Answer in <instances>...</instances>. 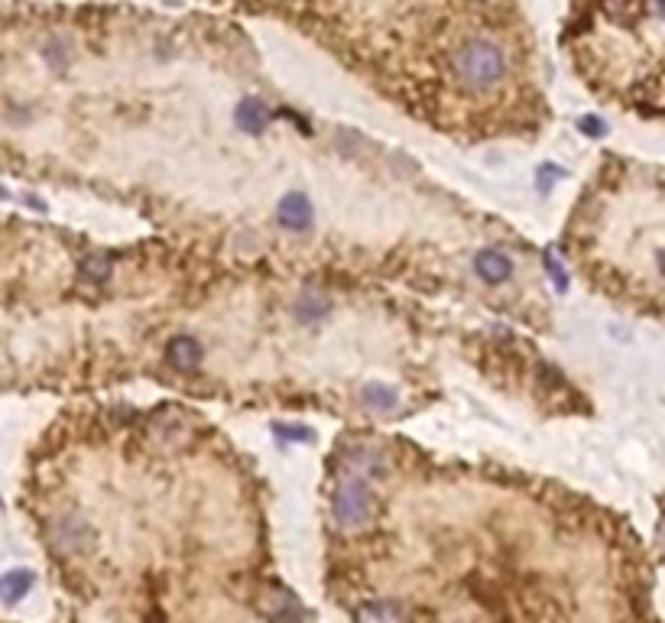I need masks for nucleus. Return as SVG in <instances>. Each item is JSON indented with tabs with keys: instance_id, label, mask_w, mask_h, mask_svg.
Listing matches in <instances>:
<instances>
[{
	"instance_id": "obj_12",
	"label": "nucleus",
	"mask_w": 665,
	"mask_h": 623,
	"mask_svg": "<svg viewBox=\"0 0 665 623\" xmlns=\"http://www.w3.org/2000/svg\"><path fill=\"white\" fill-rule=\"evenodd\" d=\"M357 623H403L399 620V607L393 601H371L357 611Z\"/></svg>"
},
{
	"instance_id": "obj_1",
	"label": "nucleus",
	"mask_w": 665,
	"mask_h": 623,
	"mask_svg": "<svg viewBox=\"0 0 665 623\" xmlns=\"http://www.w3.org/2000/svg\"><path fill=\"white\" fill-rule=\"evenodd\" d=\"M451 72L455 78L465 82L471 91H490V88L504 78L506 56L490 43V39H465L461 46L451 52Z\"/></svg>"
},
{
	"instance_id": "obj_18",
	"label": "nucleus",
	"mask_w": 665,
	"mask_h": 623,
	"mask_svg": "<svg viewBox=\"0 0 665 623\" xmlns=\"http://www.w3.org/2000/svg\"><path fill=\"white\" fill-rule=\"evenodd\" d=\"M581 127H584V133H588V137H600V133H604V121H598V117H584V121H581Z\"/></svg>"
},
{
	"instance_id": "obj_16",
	"label": "nucleus",
	"mask_w": 665,
	"mask_h": 623,
	"mask_svg": "<svg viewBox=\"0 0 665 623\" xmlns=\"http://www.w3.org/2000/svg\"><path fill=\"white\" fill-rule=\"evenodd\" d=\"M545 270L552 273V280H555V286H559V289H568V276H565V270L559 266V260H555V254H552V250L545 254Z\"/></svg>"
},
{
	"instance_id": "obj_8",
	"label": "nucleus",
	"mask_w": 665,
	"mask_h": 623,
	"mask_svg": "<svg viewBox=\"0 0 665 623\" xmlns=\"http://www.w3.org/2000/svg\"><path fill=\"white\" fill-rule=\"evenodd\" d=\"M348 471H354V477H373V474L383 471V458L377 452H371V448H354L351 454H348Z\"/></svg>"
},
{
	"instance_id": "obj_3",
	"label": "nucleus",
	"mask_w": 665,
	"mask_h": 623,
	"mask_svg": "<svg viewBox=\"0 0 665 623\" xmlns=\"http://www.w3.org/2000/svg\"><path fill=\"white\" fill-rule=\"evenodd\" d=\"M263 614L276 623H302L305 611L302 604L293 597V591H286L279 585H270L263 591Z\"/></svg>"
},
{
	"instance_id": "obj_14",
	"label": "nucleus",
	"mask_w": 665,
	"mask_h": 623,
	"mask_svg": "<svg viewBox=\"0 0 665 623\" xmlns=\"http://www.w3.org/2000/svg\"><path fill=\"white\" fill-rule=\"evenodd\" d=\"M82 276L91 280V283H105L111 276V260L107 256H85L82 260Z\"/></svg>"
},
{
	"instance_id": "obj_21",
	"label": "nucleus",
	"mask_w": 665,
	"mask_h": 623,
	"mask_svg": "<svg viewBox=\"0 0 665 623\" xmlns=\"http://www.w3.org/2000/svg\"><path fill=\"white\" fill-rule=\"evenodd\" d=\"M150 623H162V614L156 611V614H150Z\"/></svg>"
},
{
	"instance_id": "obj_20",
	"label": "nucleus",
	"mask_w": 665,
	"mask_h": 623,
	"mask_svg": "<svg viewBox=\"0 0 665 623\" xmlns=\"http://www.w3.org/2000/svg\"><path fill=\"white\" fill-rule=\"evenodd\" d=\"M659 546H662V556H665V503H662V519H659Z\"/></svg>"
},
{
	"instance_id": "obj_4",
	"label": "nucleus",
	"mask_w": 665,
	"mask_h": 623,
	"mask_svg": "<svg viewBox=\"0 0 665 623\" xmlns=\"http://www.w3.org/2000/svg\"><path fill=\"white\" fill-rule=\"evenodd\" d=\"M276 217H279V225L286 227V231H309L312 227V201L305 199L302 192H289L283 201H279V211H276Z\"/></svg>"
},
{
	"instance_id": "obj_2",
	"label": "nucleus",
	"mask_w": 665,
	"mask_h": 623,
	"mask_svg": "<svg viewBox=\"0 0 665 623\" xmlns=\"http://www.w3.org/2000/svg\"><path fill=\"white\" fill-rule=\"evenodd\" d=\"M373 507H377V501H373L371 484L364 481V477H354V474L338 484V491L332 497V513L338 529L367 526L373 519Z\"/></svg>"
},
{
	"instance_id": "obj_15",
	"label": "nucleus",
	"mask_w": 665,
	"mask_h": 623,
	"mask_svg": "<svg viewBox=\"0 0 665 623\" xmlns=\"http://www.w3.org/2000/svg\"><path fill=\"white\" fill-rule=\"evenodd\" d=\"M273 432L283 438V442H309V438H315L312 429H305V425H289V422H276Z\"/></svg>"
},
{
	"instance_id": "obj_13",
	"label": "nucleus",
	"mask_w": 665,
	"mask_h": 623,
	"mask_svg": "<svg viewBox=\"0 0 665 623\" xmlns=\"http://www.w3.org/2000/svg\"><path fill=\"white\" fill-rule=\"evenodd\" d=\"M364 403L371 409H380V413H387V409H396L399 397L393 387H383V383H371V387L364 390Z\"/></svg>"
},
{
	"instance_id": "obj_6",
	"label": "nucleus",
	"mask_w": 665,
	"mask_h": 623,
	"mask_svg": "<svg viewBox=\"0 0 665 623\" xmlns=\"http://www.w3.org/2000/svg\"><path fill=\"white\" fill-rule=\"evenodd\" d=\"M474 270L487 286H500L513 276V260L504 250H481L474 256Z\"/></svg>"
},
{
	"instance_id": "obj_10",
	"label": "nucleus",
	"mask_w": 665,
	"mask_h": 623,
	"mask_svg": "<svg viewBox=\"0 0 665 623\" xmlns=\"http://www.w3.org/2000/svg\"><path fill=\"white\" fill-rule=\"evenodd\" d=\"M238 123H240V130H247V133H263L266 130V123H270V111H266L263 104L260 101H244L238 107Z\"/></svg>"
},
{
	"instance_id": "obj_17",
	"label": "nucleus",
	"mask_w": 665,
	"mask_h": 623,
	"mask_svg": "<svg viewBox=\"0 0 665 623\" xmlns=\"http://www.w3.org/2000/svg\"><path fill=\"white\" fill-rule=\"evenodd\" d=\"M46 62H52L56 68H62L68 62V56H66V46L62 43H49L46 46Z\"/></svg>"
},
{
	"instance_id": "obj_11",
	"label": "nucleus",
	"mask_w": 665,
	"mask_h": 623,
	"mask_svg": "<svg viewBox=\"0 0 665 623\" xmlns=\"http://www.w3.org/2000/svg\"><path fill=\"white\" fill-rule=\"evenodd\" d=\"M328 312H332L328 299H325L322 293H315V289L302 293V296H299V303H295V315H299L302 321H322Z\"/></svg>"
},
{
	"instance_id": "obj_5",
	"label": "nucleus",
	"mask_w": 665,
	"mask_h": 623,
	"mask_svg": "<svg viewBox=\"0 0 665 623\" xmlns=\"http://www.w3.org/2000/svg\"><path fill=\"white\" fill-rule=\"evenodd\" d=\"M52 539H56L59 548L75 552V548L91 546V542H95V532H91V526H88L82 517H62V519H56V526H52Z\"/></svg>"
},
{
	"instance_id": "obj_7",
	"label": "nucleus",
	"mask_w": 665,
	"mask_h": 623,
	"mask_svg": "<svg viewBox=\"0 0 665 623\" xmlns=\"http://www.w3.org/2000/svg\"><path fill=\"white\" fill-rule=\"evenodd\" d=\"M166 360H169L176 370H182V374H195L201 364V344L195 338H189V335H179V338L169 341Z\"/></svg>"
},
{
	"instance_id": "obj_9",
	"label": "nucleus",
	"mask_w": 665,
	"mask_h": 623,
	"mask_svg": "<svg viewBox=\"0 0 665 623\" xmlns=\"http://www.w3.org/2000/svg\"><path fill=\"white\" fill-rule=\"evenodd\" d=\"M29 588H33V572L17 568V572H10V575L0 578V601L13 604V601H20V597L27 595Z\"/></svg>"
},
{
	"instance_id": "obj_19",
	"label": "nucleus",
	"mask_w": 665,
	"mask_h": 623,
	"mask_svg": "<svg viewBox=\"0 0 665 623\" xmlns=\"http://www.w3.org/2000/svg\"><path fill=\"white\" fill-rule=\"evenodd\" d=\"M653 260H656V273H659V280H662V283H665V247H659V250H656V256H653Z\"/></svg>"
},
{
	"instance_id": "obj_22",
	"label": "nucleus",
	"mask_w": 665,
	"mask_h": 623,
	"mask_svg": "<svg viewBox=\"0 0 665 623\" xmlns=\"http://www.w3.org/2000/svg\"><path fill=\"white\" fill-rule=\"evenodd\" d=\"M4 195H7V192H4V189H0V199H4Z\"/></svg>"
}]
</instances>
